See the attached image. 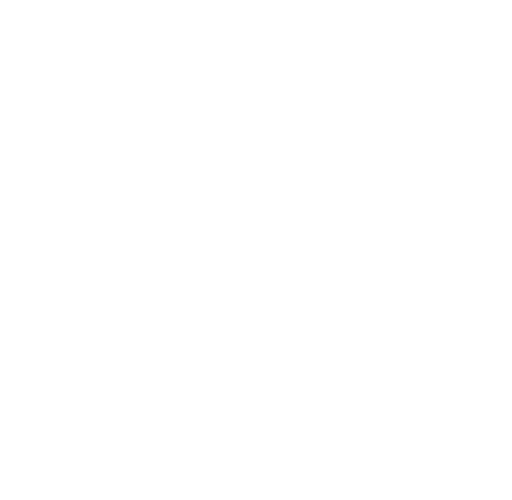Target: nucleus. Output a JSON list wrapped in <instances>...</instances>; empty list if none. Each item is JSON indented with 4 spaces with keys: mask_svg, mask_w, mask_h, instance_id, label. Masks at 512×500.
<instances>
[]
</instances>
